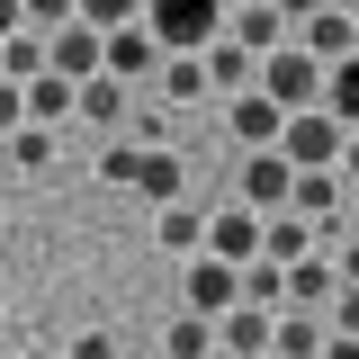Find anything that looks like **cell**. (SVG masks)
Returning <instances> with one entry per match:
<instances>
[{"mask_svg":"<svg viewBox=\"0 0 359 359\" xmlns=\"http://www.w3.org/2000/svg\"><path fill=\"white\" fill-rule=\"evenodd\" d=\"M99 180H108V189H135L153 216L189 198V162L162 153V144H108V153H99Z\"/></svg>","mask_w":359,"mask_h":359,"instance_id":"6da1fadb","label":"cell"},{"mask_svg":"<svg viewBox=\"0 0 359 359\" xmlns=\"http://www.w3.org/2000/svg\"><path fill=\"white\" fill-rule=\"evenodd\" d=\"M144 36L162 63H198L224 36V0H144Z\"/></svg>","mask_w":359,"mask_h":359,"instance_id":"7a4b0ae2","label":"cell"},{"mask_svg":"<svg viewBox=\"0 0 359 359\" xmlns=\"http://www.w3.org/2000/svg\"><path fill=\"white\" fill-rule=\"evenodd\" d=\"M252 90H261L278 117H306V108H323V63H306L297 45H278L261 72H252Z\"/></svg>","mask_w":359,"mask_h":359,"instance_id":"3957f363","label":"cell"},{"mask_svg":"<svg viewBox=\"0 0 359 359\" xmlns=\"http://www.w3.org/2000/svg\"><path fill=\"white\" fill-rule=\"evenodd\" d=\"M287 45L306 54V63H351L359 54V9H287Z\"/></svg>","mask_w":359,"mask_h":359,"instance_id":"277c9868","label":"cell"},{"mask_svg":"<svg viewBox=\"0 0 359 359\" xmlns=\"http://www.w3.org/2000/svg\"><path fill=\"white\" fill-rule=\"evenodd\" d=\"M278 162H287V171H332V162H341V126H332L323 108L287 117V126H278Z\"/></svg>","mask_w":359,"mask_h":359,"instance_id":"5b68a950","label":"cell"},{"mask_svg":"<svg viewBox=\"0 0 359 359\" xmlns=\"http://www.w3.org/2000/svg\"><path fill=\"white\" fill-rule=\"evenodd\" d=\"M224 45H243L252 63H269V54L287 45V9H278V0H243V9H224Z\"/></svg>","mask_w":359,"mask_h":359,"instance_id":"8992f818","label":"cell"},{"mask_svg":"<svg viewBox=\"0 0 359 359\" xmlns=\"http://www.w3.org/2000/svg\"><path fill=\"white\" fill-rule=\"evenodd\" d=\"M233 306H243V269H224V261L198 252V261H189V314H198V323H224Z\"/></svg>","mask_w":359,"mask_h":359,"instance_id":"52a82bcc","label":"cell"},{"mask_svg":"<svg viewBox=\"0 0 359 359\" xmlns=\"http://www.w3.org/2000/svg\"><path fill=\"white\" fill-rule=\"evenodd\" d=\"M45 72H54V81H99V36H90L81 18H63V27H54V36H45Z\"/></svg>","mask_w":359,"mask_h":359,"instance_id":"ba28073f","label":"cell"},{"mask_svg":"<svg viewBox=\"0 0 359 359\" xmlns=\"http://www.w3.org/2000/svg\"><path fill=\"white\" fill-rule=\"evenodd\" d=\"M99 72H108L117 90L162 72V54H153V36H144V18H135V27H117V36H99Z\"/></svg>","mask_w":359,"mask_h":359,"instance_id":"9c48e42d","label":"cell"},{"mask_svg":"<svg viewBox=\"0 0 359 359\" xmlns=\"http://www.w3.org/2000/svg\"><path fill=\"white\" fill-rule=\"evenodd\" d=\"M287 198H297V171L278 153H252L243 162V216H287Z\"/></svg>","mask_w":359,"mask_h":359,"instance_id":"30bf717a","label":"cell"},{"mask_svg":"<svg viewBox=\"0 0 359 359\" xmlns=\"http://www.w3.org/2000/svg\"><path fill=\"white\" fill-rule=\"evenodd\" d=\"M207 261H224V269H252V261H261V216H243V207L207 216Z\"/></svg>","mask_w":359,"mask_h":359,"instance_id":"8fae6325","label":"cell"},{"mask_svg":"<svg viewBox=\"0 0 359 359\" xmlns=\"http://www.w3.org/2000/svg\"><path fill=\"white\" fill-rule=\"evenodd\" d=\"M332 297H341V278H332V261L314 252V261L287 269V297H278V314H314V323H323V314H332Z\"/></svg>","mask_w":359,"mask_h":359,"instance_id":"7c38bea8","label":"cell"},{"mask_svg":"<svg viewBox=\"0 0 359 359\" xmlns=\"http://www.w3.org/2000/svg\"><path fill=\"white\" fill-rule=\"evenodd\" d=\"M323 252V233H314L306 216H261V261L269 269H297V261H314Z\"/></svg>","mask_w":359,"mask_h":359,"instance_id":"4fadbf2b","label":"cell"},{"mask_svg":"<svg viewBox=\"0 0 359 359\" xmlns=\"http://www.w3.org/2000/svg\"><path fill=\"white\" fill-rule=\"evenodd\" d=\"M224 126H233V144H243V153H278V126H287V117L269 108L261 90H243V99L224 108Z\"/></svg>","mask_w":359,"mask_h":359,"instance_id":"5bb4252c","label":"cell"},{"mask_svg":"<svg viewBox=\"0 0 359 359\" xmlns=\"http://www.w3.org/2000/svg\"><path fill=\"white\" fill-rule=\"evenodd\" d=\"M269 323H278V314H261V306H233L216 323V351L224 359H269Z\"/></svg>","mask_w":359,"mask_h":359,"instance_id":"9a60e30c","label":"cell"},{"mask_svg":"<svg viewBox=\"0 0 359 359\" xmlns=\"http://www.w3.org/2000/svg\"><path fill=\"white\" fill-rule=\"evenodd\" d=\"M153 243H162V252H180V261H198V252H207V216L180 198V207H162V216H153Z\"/></svg>","mask_w":359,"mask_h":359,"instance_id":"2e32d148","label":"cell"},{"mask_svg":"<svg viewBox=\"0 0 359 359\" xmlns=\"http://www.w3.org/2000/svg\"><path fill=\"white\" fill-rule=\"evenodd\" d=\"M323 117H332L341 135H359V54H351V63H332V72H323Z\"/></svg>","mask_w":359,"mask_h":359,"instance_id":"e0dca14e","label":"cell"},{"mask_svg":"<svg viewBox=\"0 0 359 359\" xmlns=\"http://www.w3.org/2000/svg\"><path fill=\"white\" fill-rule=\"evenodd\" d=\"M0 81H18V90L45 81V27H18V36L0 45Z\"/></svg>","mask_w":359,"mask_h":359,"instance_id":"ac0fdd59","label":"cell"},{"mask_svg":"<svg viewBox=\"0 0 359 359\" xmlns=\"http://www.w3.org/2000/svg\"><path fill=\"white\" fill-rule=\"evenodd\" d=\"M198 63H207V81L216 90H233V99H243V90H252V72H261V63H252V54H243V45H207V54H198Z\"/></svg>","mask_w":359,"mask_h":359,"instance_id":"d6986e66","label":"cell"},{"mask_svg":"<svg viewBox=\"0 0 359 359\" xmlns=\"http://www.w3.org/2000/svg\"><path fill=\"white\" fill-rule=\"evenodd\" d=\"M72 99H81V90H72V81H54V72H45V81H27V126L54 135L63 117H72Z\"/></svg>","mask_w":359,"mask_h":359,"instance_id":"ffe728a7","label":"cell"},{"mask_svg":"<svg viewBox=\"0 0 359 359\" xmlns=\"http://www.w3.org/2000/svg\"><path fill=\"white\" fill-rule=\"evenodd\" d=\"M117 108H126V90L108 81V72H99V81H81V99H72V117H90V126H108V135H117Z\"/></svg>","mask_w":359,"mask_h":359,"instance_id":"44dd1931","label":"cell"},{"mask_svg":"<svg viewBox=\"0 0 359 359\" xmlns=\"http://www.w3.org/2000/svg\"><path fill=\"white\" fill-rule=\"evenodd\" d=\"M162 351H171V359H216V323H198V314H180L171 332H162Z\"/></svg>","mask_w":359,"mask_h":359,"instance_id":"7402d4cb","label":"cell"},{"mask_svg":"<svg viewBox=\"0 0 359 359\" xmlns=\"http://www.w3.org/2000/svg\"><path fill=\"white\" fill-rule=\"evenodd\" d=\"M278 297H287V269H269V261H252V269H243V306L278 314Z\"/></svg>","mask_w":359,"mask_h":359,"instance_id":"603a6c76","label":"cell"},{"mask_svg":"<svg viewBox=\"0 0 359 359\" xmlns=\"http://www.w3.org/2000/svg\"><path fill=\"white\" fill-rule=\"evenodd\" d=\"M9 162L45 171V162H54V135H45V126H18V135H9Z\"/></svg>","mask_w":359,"mask_h":359,"instance_id":"cb8c5ba5","label":"cell"},{"mask_svg":"<svg viewBox=\"0 0 359 359\" xmlns=\"http://www.w3.org/2000/svg\"><path fill=\"white\" fill-rule=\"evenodd\" d=\"M153 81H162V99H198L207 90V63H162Z\"/></svg>","mask_w":359,"mask_h":359,"instance_id":"d4e9b609","label":"cell"},{"mask_svg":"<svg viewBox=\"0 0 359 359\" xmlns=\"http://www.w3.org/2000/svg\"><path fill=\"white\" fill-rule=\"evenodd\" d=\"M323 332H341V341H359V287H341V297H332V314H323Z\"/></svg>","mask_w":359,"mask_h":359,"instance_id":"484cf974","label":"cell"},{"mask_svg":"<svg viewBox=\"0 0 359 359\" xmlns=\"http://www.w3.org/2000/svg\"><path fill=\"white\" fill-rule=\"evenodd\" d=\"M18 126H27V90L0 81V135H18Z\"/></svg>","mask_w":359,"mask_h":359,"instance_id":"4316f807","label":"cell"},{"mask_svg":"<svg viewBox=\"0 0 359 359\" xmlns=\"http://www.w3.org/2000/svg\"><path fill=\"white\" fill-rule=\"evenodd\" d=\"M63 359H117V332H81V341H72Z\"/></svg>","mask_w":359,"mask_h":359,"instance_id":"83f0119b","label":"cell"},{"mask_svg":"<svg viewBox=\"0 0 359 359\" xmlns=\"http://www.w3.org/2000/svg\"><path fill=\"white\" fill-rule=\"evenodd\" d=\"M18 27H27V0H0V45L18 36Z\"/></svg>","mask_w":359,"mask_h":359,"instance_id":"f1b7e54d","label":"cell"},{"mask_svg":"<svg viewBox=\"0 0 359 359\" xmlns=\"http://www.w3.org/2000/svg\"><path fill=\"white\" fill-rule=\"evenodd\" d=\"M341 216H359V189H351V207H341Z\"/></svg>","mask_w":359,"mask_h":359,"instance_id":"f546056e","label":"cell"},{"mask_svg":"<svg viewBox=\"0 0 359 359\" xmlns=\"http://www.w3.org/2000/svg\"><path fill=\"white\" fill-rule=\"evenodd\" d=\"M27 359H63V351H27Z\"/></svg>","mask_w":359,"mask_h":359,"instance_id":"4dcf8cb0","label":"cell"}]
</instances>
